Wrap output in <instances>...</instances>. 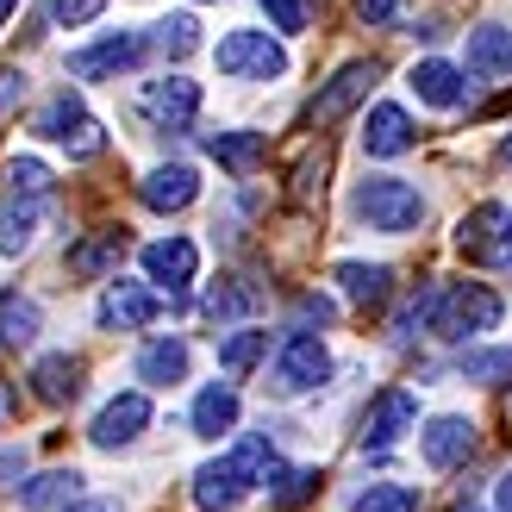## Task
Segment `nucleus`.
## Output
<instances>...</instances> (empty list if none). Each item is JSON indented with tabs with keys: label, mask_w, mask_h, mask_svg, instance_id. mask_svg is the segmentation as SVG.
Returning <instances> with one entry per match:
<instances>
[{
	"label": "nucleus",
	"mask_w": 512,
	"mask_h": 512,
	"mask_svg": "<svg viewBox=\"0 0 512 512\" xmlns=\"http://www.w3.org/2000/svg\"><path fill=\"white\" fill-rule=\"evenodd\" d=\"M119 256H125V232H94L88 244H75V250H69V275L94 281V275L119 269Z\"/></svg>",
	"instance_id": "5701e85b"
},
{
	"label": "nucleus",
	"mask_w": 512,
	"mask_h": 512,
	"mask_svg": "<svg viewBox=\"0 0 512 512\" xmlns=\"http://www.w3.org/2000/svg\"><path fill=\"white\" fill-rule=\"evenodd\" d=\"M232 425H238V388L232 381L200 388V400H194V431L200 438H219V431H232Z\"/></svg>",
	"instance_id": "412c9836"
},
{
	"label": "nucleus",
	"mask_w": 512,
	"mask_h": 512,
	"mask_svg": "<svg viewBox=\"0 0 512 512\" xmlns=\"http://www.w3.org/2000/svg\"><path fill=\"white\" fill-rule=\"evenodd\" d=\"M350 207H356V219H363L369 232L400 238V232H413V225L425 219V194L413 182H400V175H369V182H356Z\"/></svg>",
	"instance_id": "f257e3e1"
},
{
	"label": "nucleus",
	"mask_w": 512,
	"mask_h": 512,
	"mask_svg": "<svg viewBox=\"0 0 512 512\" xmlns=\"http://www.w3.org/2000/svg\"><path fill=\"white\" fill-rule=\"evenodd\" d=\"M325 169H331V150L319 144V157H306V163L294 169V200H313V194H325Z\"/></svg>",
	"instance_id": "72a5a7b5"
},
{
	"label": "nucleus",
	"mask_w": 512,
	"mask_h": 512,
	"mask_svg": "<svg viewBox=\"0 0 512 512\" xmlns=\"http://www.w3.org/2000/svg\"><path fill=\"white\" fill-rule=\"evenodd\" d=\"M456 512H475V506H456Z\"/></svg>",
	"instance_id": "a18cd8bd"
},
{
	"label": "nucleus",
	"mask_w": 512,
	"mask_h": 512,
	"mask_svg": "<svg viewBox=\"0 0 512 512\" xmlns=\"http://www.w3.org/2000/svg\"><path fill=\"white\" fill-rule=\"evenodd\" d=\"M394 7H400V0H356V13H363L369 25H381V19H394Z\"/></svg>",
	"instance_id": "58836bf2"
},
{
	"label": "nucleus",
	"mask_w": 512,
	"mask_h": 512,
	"mask_svg": "<svg viewBox=\"0 0 512 512\" xmlns=\"http://www.w3.org/2000/svg\"><path fill=\"white\" fill-rule=\"evenodd\" d=\"M244 494H250V475L232 463V456H219V463L194 469V506H200V512H232Z\"/></svg>",
	"instance_id": "ddd939ff"
},
{
	"label": "nucleus",
	"mask_w": 512,
	"mask_h": 512,
	"mask_svg": "<svg viewBox=\"0 0 512 512\" xmlns=\"http://www.w3.org/2000/svg\"><path fill=\"white\" fill-rule=\"evenodd\" d=\"M244 306H250L244 288H213V294H207V313H213V319H238Z\"/></svg>",
	"instance_id": "f704fd0d"
},
{
	"label": "nucleus",
	"mask_w": 512,
	"mask_h": 512,
	"mask_svg": "<svg viewBox=\"0 0 512 512\" xmlns=\"http://www.w3.org/2000/svg\"><path fill=\"white\" fill-rule=\"evenodd\" d=\"M494 506H500V512H512V475H506L500 488H494Z\"/></svg>",
	"instance_id": "a19ab883"
},
{
	"label": "nucleus",
	"mask_w": 512,
	"mask_h": 512,
	"mask_svg": "<svg viewBox=\"0 0 512 512\" xmlns=\"http://www.w3.org/2000/svg\"><path fill=\"white\" fill-rule=\"evenodd\" d=\"M194 194H200V182H194L188 163H163L138 182V200L150 213H182V207H194Z\"/></svg>",
	"instance_id": "4468645a"
},
{
	"label": "nucleus",
	"mask_w": 512,
	"mask_h": 512,
	"mask_svg": "<svg viewBox=\"0 0 512 512\" xmlns=\"http://www.w3.org/2000/svg\"><path fill=\"white\" fill-rule=\"evenodd\" d=\"M388 269H381V263H338V288L356 300V306H381V300H388Z\"/></svg>",
	"instance_id": "bb28decb"
},
{
	"label": "nucleus",
	"mask_w": 512,
	"mask_h": 512,
	"mask_svg": "<svg viewBox=\"0 0 512 512\" xmlns=\"http://www.w3.org/2000/svg\"><path fill=\"white\" fill-rule=\"evenodd\" d=\"M138 375L150 381V388H175V381L188 375V344L182 338H157L138 350Z\"/></svg>",
	"instance_id": "6ab92c4d"
},
{
	"label": "nucleus",
	"mask_w": 512,
	"mask_h": 512,
	"mask_svg": "<svg viewBox=\"0 0 512 512\" xmlns=\"http://www.w3.org/2000/svg\"><path fill=\"white\" fill-rule=\"evenodd\" d=\"M32 132L38 138H50V144H63L69 157H94L100 144H107V132H100V119L82 107V94H50L44 107H38V119H32Z\"/></svg>",
	"instance_id": "7ed1b4c3"
},
{
	"label": "nucleus",
	"mask_w": 512,
	"mask_h": 512,
	"mask_svg": "<svg viewBox=\"0 0 512 512\" xmlns=\"http://www.w3.org/2000/svg\"><path fill=\"white\" fill-rule=\"evenodd\" d=\"M75 512H119V506H107V500H82Z\"/></svg>",
	"instance_id": "79ce46f5"
},
{
	"label": "nucleus",
	"mask_w": 512,
	"mask_h": 512,
	"mask_svg": "<svg viewBox=\"0 0 512 512\" xmlns=\"http://www.w3.org/2000/svg\"><path fill=\"white\" fill-rule=\"evenodd\" d=\"M506 69H512V32H500V25L469 32V75H506Z\"/></svg>",
	"instance_id": "b1692460"
},
{
	"label": "nucleus",
	"mask_w": 512,
	"mask_h": 512,
	"mask_svg": "<svg viewBox=\"0 0 512 512\" xmlns=\"http://www.w3.org/2000/svg\"><path fill=\"white\" fill-rule=\"evenodd\" d=\"M419 450H425L431 469H456V463L475 450V425L456 419V413H444V419H431V425L419 431Z\"/></svg>",
	"instance_id": "2eb2a0df"
},
{
	"label": "nucleus",
	"mask_w": 512,
	"mask_h": 512,
	"mask_svg": "<svg viewBox=\"0 0 512 512\" xmlns=\"http://www.w3.org/2000/svg\"><path fill=\"white\" fill-rule=\"evenodd\" d=\"M381 82V69L369 63V57H356V63H344L338 75H331V82L313 94V107H306V125H313V132H325V125H338L356 100H369V88Z\"/></svg>",
	"instance_id": "423d86ee"
},
{
	"label": "nucleus",
	"mask_w": 512,
	"mask_h": 512,
	"mask_svg": "<svg viewBox=\"0 0 512 512\" xmlns=\"http://www.w3.org/2000/svg\"><path fill=\"white\" fill-rule=\"evenodd\" d=\"M456 250L469 263H488V269H512V213L500 200H481V207L456 225Z\"/></svg>",
	"instance_id": "39448f33"
},
{
	"label": "nucleus",
	"mask_w": 512,
	"mask_h": 512,
	"mask_svg": "<svg viewBox=\"0 0 512 512\" xmlns=\"http://www.w3.org/2000/svg\"><path fill=\"white\" fill-rule=\"evenodd\" d=\"M100 7H107V0H57V25H88V19H100Z\"/></svg>",
	"instance_id": "c9c22d12"
},
{
	"label": "nucleus",
	"mask_w": 512,
	"mask_h": 512,
	"mask_svg": "<svg viewBox=\"0 0 512 512\" xmlns=\"http://www.w3.org/2000/svg\"><path fill=\"white\" fill-rule=\"evenodd\" d=\"M500 369H512V350H488V356H469L463 363V375H500Z\"/></svg>",
	"instance_id": "e433bc0d"
},
{
	"label": "nucleus",
	"mask_w": 512,
	"mask_h": 512,
	"mask_svg": "<svg viewBox=\"0 0 512 512\" xmlns=\"http://www.w3.org/2000/svg\"><path fill=\"white\" fill-rule=\"evenodd\" d=\"M157 50H163V57H194V50H200L194 13H169V19L157 25Z\"/></svg>",
	"instance_id": "2f4dec72"
},
{
	"label": "nucleus",
	"mask_w": 512,
	"mask_h": 512,
	"mask_svg": "<svg viewBox=\"0 0 512 512\" xmlns=\"http://www.w3.org/2000/svg\"><path fill=\"white\" fill-rule=\"evenodd\" d=\"M413 425H419V400L406 394V388L375 394V406L363 413V450H388L400 431H413Z\"/></svg>",
	"instance_id": "9b49d317"
},
{
	"label": "nucleus",
	"mask_w": 512,
	"mask_h": 512,
	"mask_svg": "<svg viewBox=\"0 0 512 512\" xmlns=\"http://www.w3.org/2000/svg\"><path fill=\"white\" fill-rule=\"evenodd\" d=\"M300 319H306V325H325V319H331V300H319V294L300 300Z\"/></svg>",
	"instance_id": "ea45409f"
},
{
	"label": "nucleus",
	"mask_w": 512,
	"mask_h": 512,
	"mask_svg": "<svg viewBox=\"0 0 512 512\" xmlns=\"http://www.w3.org/2000/svg\"><path fill=\"white\" fill-rule=\"evenodd\" d=\"M263 350H269V331L244 325V331H232V338L219 344V369H225V375H250L256 363H263Z\"/></svg>",
	"instance_id": "cd10ccee"
},
{
	"label": "nucleus",
	"mask_w": 512,
	"mask_h": 512,
	"mask_svg": "<svg viewBox=\"0 0 512 512\" xmlns=\"http://www.w3.org/2000/svg\"><path fill=\"white\" fill-rule=\"evenodd\" d=\"M500 325V294L488 288V281H456V288L438 294V313H431V331L450 344L463 338H481V331Z\"/></svg>",
	"instance_id": "f03ea898"
},
{
	"label": "nucleus",
	"mask_w": 512,
	"mask_h": 512,
	"mask_svg": "<svg viewBox=\"0 0 512 512\" xmlns=\"http://www.w3.org/2000/svg\"><path fill=\"white\" fill-rule=\"evenodd\" d=\"M144 425H150V400H144V394H119V400H107V406L94 413V431H88V438H94L100 450H119V444H132Z\"/></svg>",
	"instance_id": "f8f14e48"
},
{
	"label": "nucleus",
	"mask_w": 512,
	"mask_h": 512,
	"mask_svg": "<svg viewBox=\"0 0 512 512\" xmlns=\"http://www.w3.org/2000/svg\"><path fill=\"white\" fill-rule=\"evenodd\" d=\"M413 94L425 100V107H456V100H463V69L444 63V57H431V63L413 69Z\"/></svg>",
	"instance_id": "4be33fe9"
},
{
	"label": "nucleus",
	"mask_w": 512,
	"mask_h": 512,
	"mask_svg": "<svg viewBox=\"0 0 512 512\" xmlns=\"http://www.w3.org/2000/svg\"><path fill=\"white\" fill-rule=\"evenodd\" d=\"M32 338H38V300L0 294V344H7V350H25Z\"/></svg>",
	"instance_id": "a878e982"
},
{
	"label": "nucleus",
	"mask_w": 512,
	"mask_h": 512,
	"mask_svg": "<svg viewBox=\"0 0 512 512\" xmlns=\"http://www.w3.org/2000/svg\"><path fill=\"white\" fill-rule=\"evenodd\" d=\"M506 413H512V394H506Z\"/></svg>",
	"instance_id": "49530a36"
},
{
	"label": "nucleus",
	"mask_w": 512,
	"mask_h": 512,
	"mask_svg": "<svg viewBox=\"0 0 512 512\" xmlns=\"http://www.w3.org/2000/svg\"><path fill=\"white\" fill-rule=\"evenodd\" d=\"M138 113L157 125V132H188L194 113H200V82H188V75H163V82H144Z\"/></svg>",
	"instance_id": "0eeeda50"
},
{
	"label": "nucleus",
	"mask_w": 512,
	"mask_h": 512,
	"mask_svg": "<svg viewBox=\"0 0 512 512\" xmlns=\"http://www.w3.org/2000/svg\"><path fill=\"white\" fill-rule=\"evenodd\" d=\"M350 512H419V488H406V481H369L350 500Z\"/></svg>",
	"instance_id": "c85d7f7f"
},
{
	"label": "nucleus",
	"mask_w": 512,
	"mask_h": 512,
	"mask_svg": "<svg viewBox=\"0 0 512 512\" xmlns=\"http://www.w3.org/2000/svg\"><path fill=\"white\" fill-rule=\"evenodd\" d=\"M313 494H319V475H313V469H281L275 488H269V506H275V512H294V506H306Z\"/></svg>",
	"instance_id": "7c9ffc66"
},
{
	"label": "nucleus",
	"mask_w": 512,
	"mask_h": 512,
	"mask_svg": "<svg viewBox=\"0 0 512 512\" xmlns=\"http://www.w3.org/2000/svg\"><path fill=\"white\" fill-rule=\"evenodd\" d=\"M19 100H25V75L13 69V75H0V119H7V113L19 107Z\"/></svg>",
	"instance_id": "4c0bfd02"
},
{
	"label": "nucleus",
	"mask_w": 512,
	"mask_h": 512,
	"mask_svg": "<svg viewBox=\"0 0 512 512\" xmlns=\"http://www.w3.org/2000/svg\"><path fill=\"white\" fill-rule=\"evenodd\" d=\"M331 375V356H325V344L313 338V331H294L288 344H281V356H275V394H313L319 381Z\"/></svg>",
	"instance_id": "6e6552de"
},
{
	"label": "nucleus",
	"mask_w": 512,
	"mask_h": 512,
	"mask_svg": "<svg viewBox=\"0 0 512 512\" xmlns=\"http://www.w3.org/2000/svg\"><path fill=\"white\" fill-rule=\"evenodd\" d=\"M7 200H50V169L38 157H13L7 163Z\"/></svg>",
	"instance_id": "c756f323"
},
{
	"label": "nucleus",
	"mask_w": 512,
	"mask_h": 512,
	"mask_svg": "<svg viewBox=\"0 0 512 512\" xmlns=\"http://www.w3.org/2000/svg\"><path fill=\"white\" fill-rule=\"evenodd\" d=\"M263 13L275 32H306V19H313V0H263Z\"/></svg>",
	"instance_id": "473e14b6"
},
{
	"label": "nucleus",
	"mask_w": 512,
	"mask_h": 512,
	"mask_svg": "<svg viewBox=\"0 0 512 512\" xmlns=\"http://www.w3.org/2000/svg\"><path fill=\"white\" fill-rule=\"evenodd\" d=\"M207 157L225 175H256L269 163V138L263 132H207Z\"/></svg>",
	"instance_id": "f3484780"
},
{
	"label": "nucleus",
	"mask_w": 512,
	"mask_h": 512,
	"mask_svg": "<svg viewBox=\"0 0 512 512\" xmlns=\"http://www.w3.org/2000/svg\"><path fill=\"white\" fill-rule=\"evenodd\" d=\"M363 144H369V157H400V150H413V119H406V107H375Z\"/></svg>",
	"instance_id": "aec40b11"
},
{
	"label": "nucleus",
	"mask_w": 512,
	"mask_h": 512,
	"mask_svg": "<svg viewBox=\"0 0 512 512\" xmlns=\"http://www.w3.org/2000/svg\"><path fill=\"white\" fill-rule=\"evenodd\" d=\"M32 394L44 406H69L82 394V363H75V356H38L32 363Z\"/></svg>",
	"instance_id": "a211bd4d"
},
{
	"label": "nucleus",
	"mask_w": 512,
	"mask_h": 512,
	"mask_svg": "<svg viewBox=\"0 0 512 512\" xmlns=\"http://www.w3.org/2000/svg\"><path fill=\"white\" fill-rule=\"evenodd\" d=\"M138 50H144L138 32H113V38H100V44L69 50V75H75V82H100V75L132 69V63H138Z\"/></svg>",
	"instance_id": "9d476101"
},
{
	"label": "nucleus",
	"mask_w": 512,
	"mask_h": 512,
	"mask_svg": "<svg viewBox=\"0 0 512 512\" xmlns=\"http://www.w3.org/2000/svg\"><path fill=\"white\" fill-rule=\"evenodd\" d=\"M500 157H506V163H512V138H506V144H500Z\"/></svg>",
	"instance_id": "c03bdc74"
},
{
	"label": "nucleus",
	"mask_w": 512,
	"mask_h": 512,
	"mask_svg": "<svg viewBox=\"0 0 512 512\" xmlns=\"http://www.w3.org/2000/svg\"><path fill=\"white\" fill-rule=\"evenodd\" d=\"M75 494H82V475H75V469H50V475H38V481L19 488V506L25 512H50V506L75 500Z\"/></svg>",
	"instance_id": "393cba45"
},
{
	"label": "nucleus",
	"mask_w": 512,
	"mask_h": 512,
	"mask_svg": "<svg viewBox=\"0 0 512 512\" xmlns=\"http://www.w3.org/2000/svg\"><path fill=\"white\" fill-rule=\"evenodd\" d=\"M144 269H150V281H157V288L182 294L188 281H194V269H200V250H194L188 238H157V244L144 250Z\"/></svg>",
	"instance_id": "dca6fc26"
},
{
	"label": "nucleus",
	"mask_w": 512,
	"mask_h": 512,
	"mask_svg": "<svg viewBox=\"0 0 512 512\" xmlns=\"http://www.w3.org/2000/svg\"><path fill=\"white\" fill-rule=\"evenodd\" d=\"M13 7H19V0H0V25H7V19H13Z\"/></svg>",
	"instance_id": "37998d69"
},
{
	"label": "nucleus",
	"mask_w": 512,
	"mask_h": 512,
	"mask_svg": "<svg viewBox=\"0 0 512 512\" xmlns=\"http://www.w3.org/2000/svg\"><path fill=\"white\" fill-rule=\"evenodd\" d=\"M213 63H219V75H232V82H275V75L288 69V50H281L269 32H250V25H238V32L219 38Z\"/></svg>",
	"instance_id": "20e7f679"
},
{
	"label": "nucleus",
	"mask_w": 512,
	"mask_h": 512,
	"mask_svg": "<svg viewBox=\"0 0 512 512\" xmlns=\"http://www.w3.org/2000/svg\"><path fill=\"white\" fill-rule=\"evenodd\" d=\"M157 313H163V294H150L144 281H113V288L100 294V306H94L100 331H138V325H150Z\"/></svg>",
	"instance_id": "1a4fd4ad"
}]
</instances>
